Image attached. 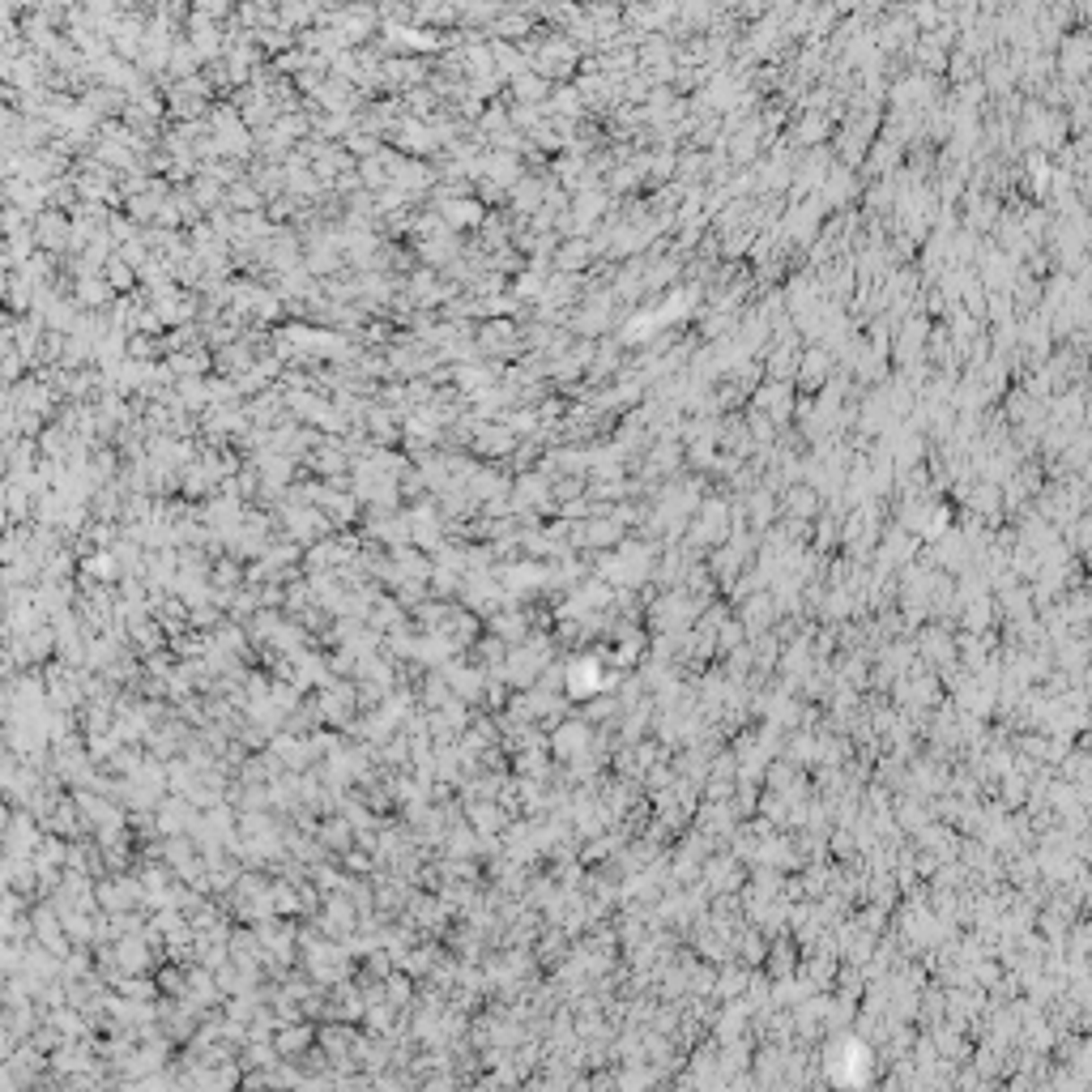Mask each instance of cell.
Masks as SVG:
<instances>
[{
  "label": "cell",
  "mask_w": 1092,
  "mask_h": 1092,
  "mask_svg": "<svg viewBox=\"0 0 1092 1092\" xmlns=\"http://www.w3.org/2000/svg\"><path fill=\"white\" fill-rule=\"evenodd\" d=\"M819 508H824V495L815 491L807 478H793L790 487L776 495V512H781L785 521H815Z\"/></svg>",
  "instance_id": "6da1fadb"
},
{
  "label": "cell",
  "mask_w": 1092,
  "mask_h": 1092,
  "mask_svg": "<svg viewBox=\"0 0 1092 1092\" xmlns=\"http://www.w3.org/2000/svg\"><path fill=\"white\" fill-rule=\"evenodd\" d=\"M619 538H623V516L615 512H589L576 529L581 546H619Z\"/></svg>",
  "instance_id": "7a4b0ae2"
},
{
  "label": "cell",
  "mask_w": 1092,
  "mask_h": 1092,
  "mask_svg": "<svg viewBox=\"0 0 1092 1092\" xmlns=\"http://www.w3.org/2000/svg\"><path fill=\"white\" fill-rule=\"evenodd\" d=\"M30 230H35V247H69V235H73V218L65 210H43L35 213V222H30Z\"/></svg>",
  "instance_id": "3957f363"
},
{
  "label": "cell",
  "mask_w": 1092,
  "mask_h": 1092,
  "mask_svg": "<svg viewBox=\"0 0 1092 1092\" xmlns=\"http://www.w3.org/2000/svg\"><path fill=\"white\" fill-rule=\"evenodd\" d=\"M832 354L824 351V346H807V351L798 354V368H793V376H798V385L802 388H824L832 380Z\"/></svg>",
  "instance_id": "277c9868"
},
{
  "label": "cell",
  "mask_w": 1092,
  "mask_h": 1092,
  "mask_svg": "<svg viewBox=\"0 0 1092 1092\" xmlns=\"http://www.w3.org/2000/svg\"><path fill=\"white\" fill-rule=\"evenodd\" d=\"M470 444H474V453H482V457H499V453L516 448V431L504 423H478Z\"/></svg>",
  "instance_id": "5b68a950"
},
{
  "label": "cell",
  "mask_w": 1092,
  "mask_h": 1092,
  "mask_svg": "<svg viewBox=\"0 0 1092 1092\" xmlns=\"http://www.w3.org/2000/svg\"><path fill=\"white\" fill-rule=\"evenodd\" d=\"M116 290L107 286L103 273H77V290H73V303H86V308H103Z\"/></svg>",
  "instance_id": "8992f818"
},
{
  "label": "cell",
  "mask_w": 1092,
  "mask_h": 1092,
  "mask_svg": "<svg viewBox=\"0 0 1092 1092\" xmlns=\"http://www.w3.org/2000/svg\"><path fill=\"white\" fill-rule=\"evenodd\" d=\"M440 218L448 227H482V205L470 201V196H457V201H444Z\"/></svg>",
  "instance_id": "52a82bcc"
},
{
  "label": "cell",
  "mask_w": 1092,
  "mask_h": 1092,
  "mask_svg": "<svg viewBox=\"0 0 1092 1092\" xmlns=\"http://www.w3.org/2000/svg\"><path fill=\"white\" fill-rule=\"evenodd\" d=\"M589 264V244H585L581 235L576 239H564V244L555 247V269L559 273H576V269H585Z\"/></svg>",
  "instance_id": "ba28073f"
},
{
  "label": "cell",
  "mask_w": 1092,
  "mask_h": 1092,
  "mask_svg": "<svg viewBox=\"0 0 1092 1092\" xmlns=\"http://www.w3.org/2000/svg\"><path fill=\"white\" fill-rule=\"evenodd\" d=\"M725 154H730V162H734V167H747V162H751V159L759 154L756 128H751V124H747V128H739V133H734V137L725 142Z\"/></svg>",
  "instance_id": "9c48e42d"
},
{
  "label": "cell",
  "mask_w": 1092,
  "mask_h": 1092,
  "mask_svg": "<svg viewBox=\"0 0 1092 1092\" xmlns=\"http://www.w3.org/2000/svg\"><path fill=\"white\" fill-rule=\"evenodd\" d=\"M397 145H402V150H414V154H427V150H436V137H431L419 120H405L402 128H397Z\"/></svg>",
  "instance_id": "30bf717a"
},
{
  "label": "cell",
  "mask_w": 1092,
  "mask_h": 1092,
  "mask_svg": "<svg viewBox=\"0 0 1092 1092\" xmlns=\"http://www.w3.org/2000/svg\"><path fill=\"white\" fill-rule=\"evenodd\" d=\"M546 77H538L533 69H525L521 77H512V94L521 99V103H533V99H546Z\"/></svg>",
  "instance_id": "8fae6325"
},
{
  "label": "cell",
  "mask_w": 1092,
  "mask_h": 1092,
  "mask_svg": "<svg viewBox=\"0 0 1092 1092\" xmlns=\"http://www.w3.org/2000/svg\"><path fill=\"white\" fill-rule=\"evenodd\" d=\"M824 133H828V124H824V116H819V111H807V120L798 124V142H802V145L824 142Z\"/></svg>",
  "instance_id": "7c38bea8"
},
{
  "label": "cell",
  "mask_w": 1092,
  "mask_h": 1092,
  "mask_svg": "<svg viewBox=\"0 0 1092 1092\" xmlns=\"http://www.w3.org/2000/svg\"><path fill=\"white\" fill-rule=\"evenodd\" d=\"M133 282H137L133 269H128L120 256H111V261H107V286H111V290H133Z\"/></svg>",
  "instance_id": "4fadbf2b"
},
{
  "label": "cell",
  "mask_w": 1092,
  "mask_h": 1092,
  "mask_svg": "<svg viewBox=\"0 0 1092 1092\" xmlns=\"http://www.w3.org/2000/svg\"><path fill=\"white\" fill-rule=\"evenodd\" d=\"M86 572H94V576H111V572H116V559H111V555H94V559L86 564Z\"/></svg>",
  "instance_id": "5bb4252c"
},
{
  "label": "cell",
  "mask_w": 1092,
  "mask_h": 1092,
  "mask_svg": "<svg viewBox=\"0 0 1092 1092\" xmlns=\"http://www.w3.org/2000/svg\"><path fill=\"white\" fill-rule=\"evenodd\" d=\"M278 18H286V22H312V18H316V9H282Z\"/></svg>",
  "instance_id": "9a60e30c"
}]
</instances>
